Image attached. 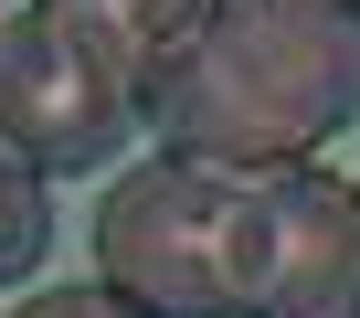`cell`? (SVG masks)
<instances>
[{
    "instance_id": "6da1fadb",
    "label": "cell",
    "mask_w": 360,
    "mask_h": 318,
    "mask_svg": "<svg viewBox=\"0 0 360 318\" xmlns=\"http://www.w3.org/2000/svg\"><path fill=\"white\" fill-rule=\"evenodd\" d=\"M96 286L138 318H360V191L318 159H138L96 202Z\"/></svg>"
},
{
    "instance_id": "7a4b0ae2",
    "label": "cell",
    "mask_w": 360,
    "mask_h": 318,
    "mask_svg": "<svg viewBox=\"0 0 360 318\" xmlns=\"http://www.w3.org/2000/svg\"><path fill=\"white\" fill-rule=\"evenodd\" d=\"M169 159L276 170L360 117V22L328 0H202L138 85Z\"/></svg>"
},
{
    "instance_id": "3957f363",
    "label": "cell",
    "mask_w": 360,
    "mask_h": 318,
    "mask_svg": "<svg viewBox=\"0 0 360 318\" xmlns=\"http://www.w3.org/2000/svg\"><path fill=\"white\" fill-rule=\"evenodd\" d=\"M138 85H148L138 64H117L96 32L32 11V0L0 22V138H11L43 181L106 170V159L138 148V127H148Z\"/></svg>"
},
{
    "instance_id": "277c9868",
    "label": "cell",
    "mask_w": 360,
    "mask_h": 318,
    "mask_svg": "<svg viewBox=\"0 0 360 318\" xmlns=\"http://www.w3.org/2000/svg\"><path fill=\"white\" fill-rule=\"evenodd\" d=\"M32 11H53V22H75V32H96L117 64H159L169 43H180V22L202 11V0H32Z\"/></svg>"
},
{
    "instance_id": "5b68a950",
    "label": "cell",
    "mask_w": 360,
    "mask_h": 318,
    "mask_svg": "<svg viewBox=\"0 0 360 318\" xmlns=\"http://www.w3.org/2000/svg\"><path fill=\"white\" fill-rule=\"evenodd\" d=\"M43 244H53V181L0 138V286H22L43 265Z\"/></svg>"
},
{
    "instance_id": "8992f818",
    "label": "cell",
    "mask_w": 360,
    "mask_h": 318,
    "mask_svg": "<svg viewBox=\"0 0 360 318\" xmlns=\"http://www.w3.org/2000/svg\"><path fill=\"white\" fill-rule=\"evenodd\" d=\"M22 318H138V307H117L106 286H53V297H32Z\"/></svg>"
},
{
    "instance_id": "52a82bcc",
    "label": "cell",
    "mask_w": 360,
    "mask_h": 318,
    "mask_svg": "<svg viewBox=\"0 0 360 318\" xmlns=\"http://www.w3.org/2000/svg\"><path fill=\"white\" fill-rule=\"evenodd\" d=\"M328 11H349V22H360V0H328Z\"/></svg>"
},
{
    "instance_id": "ba28073f",
    "label": "cell",
    "mask_w": 360,
    "mask_h": 318,
    "mask_svg": "<svg viewBox=\"0 0 360 318\" xmlns=\"http://www.w3.org/2000/svg\"><path fill=\"white\" fill-rule=\"evenodd\" d=\"M349 191H360V181H349Z\"/></svg>"
}]
</instances>
